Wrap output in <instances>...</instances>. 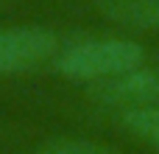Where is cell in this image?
<instances>
[{
	"label": "cell",
	"mask_w": 159,
	"mask_h": 154,
	"mask_svg": "<svg viewBox=\"0 0 159 154\" xmlns=\"http://www.w3.org/2000/svg\"><path fill=\"white\" fill-rule=\"evenodd\" d=\"M145 65V48L123 36L81 39L59 51L56 70L73 81H106Z\"/></svg>",
	"instance_id": "6da1fadb"
},
{
	"label": "cell",
	"mask_w": 159,
	"mask_h": 154,
	"mask_svg": "<svg viewBox=\"0 0 159 154\" xmlns=\"http://www.w3.org/2000/svg\"><path fill=\"white\" fill-rule=\"evenodd\" d=\"M59 56V36L39 25L0 28V76L28 73Z\"/></svg>",
	"instance_id": "7a4b0ae2"
},
{
	"label": "cell",
	"mask_w": 159,
	"mask_h": 154,
	"mask_svg": "<svg viewBox=\"0 0 159 154\" xmlns=\"http://www.w3.org/2000/svg\"><path fill=\"white\" fill-rule=\"evenodd\" d=\"M92 95L106 104L115 107L120 112L126 109H137V107H151L159 104V70L157 67H134L129 73H120L115 79L101 81Z\"/></svg>",
	"instance_id": "3957f363"
},
{
	"label": "cell",
	"mask_w": 159,
	"mask_h": 154,
	"mask_svg": "<svg viewBox=\"0 0 159 154\" xmlns=\"http://www.w3.org/2000/svg\"><path fill=\"white\" fill-rule=\"evenodd\" d=\"M98 11L131 31H159V0H95Z\"/></svg>",
	"instance_id": "277c9868"
},
{
	"label": "cell",
	"mask_w": 159,
	"mask_h": 154,
	"mask_svg": "<svg viewBox=\"0 0 159 154\" xmlns=\"http://www.w3.org/2000/svg\"><path fill=\"white\" fill-rule=\"evenodd\" d=\"M120 126L129 135H134L137 140H143L145 146L159 152V104L120 112Z\"/></svg>",
	"instance_id": "5b68a950"
},
{
	"label": "cell",
	"mask_w": 159,
	"mask_h": 154,
	"mask_svg": "<svg viewBox=\"0 0 159 154\" xmlns=\"http://www.w3.org/2000/svg\"><path fill=\"white\" fill-rule=\"evenodd\" d=\"M34 154H117L115 149L95 143V140H78V137H59L50 143H42Z\"/></svg>",
	"instance_id": "8992f818"
}]
</instances>
